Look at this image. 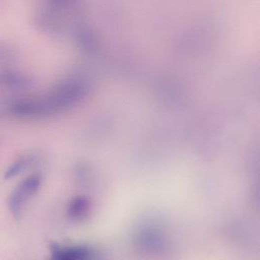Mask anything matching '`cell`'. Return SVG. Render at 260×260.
Here are the masks:
<instances>
[{"label": "cell", "instance_id": "1", "mask_svg": "<svg viewBox=\"0 0 260 260\" xmlns=\"http://www.w3.org/2000/svg\"><path fill=\"white\" fill-rule=\"evenodd\" d=\"M41 179L38 175H32L24 179L11 193L8 199V207L15 217H20L22 210L29 198L38 191Z\"/></svg>", "mask_w": 260, "mask_h": 260}, {"label": "cell", "instance_id": "2", "mask_svg": "<svg viewBox=\"0 0 260 260\" xmlns=\"http://www.w3.org/2000/svg\"><path fill=\"white\" fill-rule=\"evenodd\" d=\"M29 79L21 72L4 69L0 71V85L9 89H22L27 87Z\"/></svg>", "mask_w": 260, "mask_h": 260}, {"label": "cell", "instance_id": "3", "mask_svg": "<svg viewBox=\"0 0 260 260\" xmlns=\"http://www.w3.org/2000/svg\"><path fill=\"white\" fill-rule=\"evenodd\" d=\"M16 58V52L6 43L0 42V63L5 64L12 62Z\"/></svg>", "mask_w": 260, "mask_h": 260}, {"label": "cell", "instance_id": "4", "mask_svg": "<svg viewBox=\"0 0 260 260\" xmlns=\"http://www.w3.org/2000/svg\"><path fill=\"white\" fill-rule=\"evenodd\" d=\"M27 165V159L26 158H19L18 160L14 161L5 172L4 174V179L8 180L13 177H15L17 174L22 172V170L26 167Z\"/></svg>", "mask_w": 260, "mask_h": 260}]
</instances>
